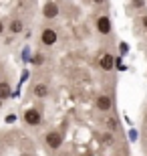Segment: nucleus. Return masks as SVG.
Masks as SVG:
<instances>
[{"instance_id": "nucleus-20", "label": "nucleus", "mask_w": 147, "mask_h": 156, "mask_svg": "<svg viewBox=\"0 0 147 156\" xmlns=\"http://www.w3.org/2000/svg\"><path fill=\"white\" fill-rule=\"evenodd\" d=\"M145 124H147V116H145Z\"/></svg>"}, {"instance_id": "nucleus-3", "label": "nucleus", "mask_w": 147, "mask_h": 156, "mask_svg": "<svg viewBox=\"0 0 147 156\" xmlns=\"http://www.w3.org/2000/svg\"><path fill=\"white\" fill-rule=\"evenodd\" d=\"M24 122L28 124V126H40V122H42V116H40L38 110H34V108H28V110L24 112Z\"/></svg>"}, {"instance_id": "nucleus-17", "label": "nucleus", "mask_w": 147, "mask_h": 156, "mask_svg": "<svg viewBox=\"0 0 147 156\" xmlns=\"http://www.w3.org/2000/svg\"><path fill=\"white\" fill-rule=\"evenodd\" d=\"M2 33H4V23L0 20V35H2Z\"/></svg>"}, {"instance_id": "nucleus-5", "label": "nucleus", "mask_w": 147, "mask_h": 156, "mask_svg": "<svg viewBox=\"0 0 147 156\" xmlns=\"http://www.w3.org/2000/svg\"><path fill=\"white\" fill-rule=\"evenodd\" d=\"M111 29H113V24H111V18L107 14H101L97 18V30L101 35H111Z\"/></svg>"}, {"instance_id": "nucleus-8", "label": "nucleus", "mask_w": 147, "mask_h": 156, "mask_svg": "<svg viewBox=\"0 0 147 156\" xmlns=\"http://www.w3.org/2000/svg\"><path fill=\"white\" fill-rule=\"evenodd\" d=\"M8 30H10L12 35H20L24 30V23L20 20V18H12L10 24H8Z\"/></svg>"}, {"instance_id": "nucleus-11", "label": "nucleus", "mask_w": 147, "mask_h": 156, "mask_svg": "<svg viewBox=\"0 0 147 156\" xmlns=\"http://www.w3.org/2000/svg\"><path fill=\"white\" fill-rule=\"evenodd\" d=\"M105 124H107V128L111 130V132H117V130H119V124H117V120H115V118H107V122H105Z\"/></svg>"}, {"instance_id": "nucleus-12", "label": "nucleus", "mask_w": 147, "mask_h": 156, "mask_svg": "<svg viewBox=\"0 0 147 156\" xmlns=\"http://www.w3.org/2000/svg\"><path fill=\"white\" fill-rule=\"evenodd\" d=\"M42 61H45V55H42V53H38V55L32 59V63H34V65H42Z\"/></svg>"}, {"instance_id": "nucleus-14", "label": "nucleus", "mask_w": 147, "mask_h": 156, "mask_svg": "<svg viewBox=\"0 0 147 156\" xmlns=\"http://www.w3.org/2000/svg\"><path fill=\"white\" fill-rule=\"evenodd\" d=\"M119 49H121V55H125V53L129 51V47H127V43H121V45H119Z\"/></svg>"}, {"instance_id": "nucleus-2", "label": "nucleus", "mask_w": 147, "mask_h": 156, "mask_svg": "<svg viewBox=\"0 0 147 156\" xmlns=\"http://www.w3.org/2000/svg\"><path fill=\"white\" fill-rule=\"evenodd\" d=\"M58 41V35L55 29H42V33H40V43L46 47H52L55 43Z\"/></svg>"}, {"instance_id": "nucleus-6", "label": "nucleus", "mask_w": 147, "mask_h": 156, "mask_svg": "<svg viewBox=\"0 0 147 156\" xmlns=\"http://www.w3.org/2000/svg\"><path fill=\"white\" fill-rule=\"evenodd\" d=\"M99 67H101L103 71H111L115 67V57H113V55H109V53L101 55V59H99Z\"/></svg>"}, {"instance_id": "nucleus-7", "label": "nucleus", "mask_w": 147, "mask_h": 156, "mask_svg": "<svg viewBox=\"0 0 147 156\" xmlns=\"http://www.w3.org/2000/svg\"><path fill=\"white\" fill-rule=\"evenodd\" d=\"M42 16L45 18H57L58 16V6L55 4V2H46L45 6H42Z\"/></svg>"}, {"instance_id": "nucleus-15", "label": "nucleus", "mask_w": 147, "mask_h": 156, "mask_svg": "<svg viewBox=\"0 0 147 156\" xmlns=\"http://www.w3.org/2000/svg\"><path fill=\"white\" fill-rule=\"evenodd\" d=\"M141 27H143V29H145V30H147V14H145V16H143V18H141Z\"/></svg>"}, {"instance_id": "nucleus-18", "label": "nucleus", "mask_w": 147, "mask_h": 156, "mask_svg": "<svg viewBox=\"0 0 147 156\" xmlns=\"http://www.w3.org/2000/svg\"><path fill=\"white\" fill-rule=\"evenodd\" d=\"M93 2H95V4H103V2H105V0H93Z\"/></svg>"}, {"instance_id": "nucleus-4", "label": "nucleus", "mask_w": 147, "mask_h": 156, "mask_svg": "<svg viewBox=\"0 0 147 156\" xmlns=\"http://www.w3.org/2000/svg\"><path fill=\"white\" fill-rule=\"evenodd\" d=\"M95 108L99 112H111V108H113V98L111 95H107V93H103V95H99L95 101Z\"/></svg>"}, {"instance_id": "nucleus-9", "label": "nucleus", "mask_w": 147, "mask_h": 156, "mask_svg": "<svg viewBox=\"0 0 147 156\" xmlns=\"http://www.w3.org/2000/svg\"><path fill=\"white\" fill-rule=\"evenodd\" d=\"M46 95H48V85L46 83L34 85V98H46Z\"/></svg>"}, {"instance_id": "nucleus-1", "label": "nucleus", "mask_w": 147, "mask_h": 156, "mask_svg": "<svg viewBox=\"0 0 147 156\" xmlns=\"http://www.w3.org/2000/svg\"><path fill=\"white\" fill-rule=\"evenodd\" d=\"M45 142H46V146H48L51 150H58V148L62 146V134L58 132V130H51V132H46Z\"/></svg>"}, {"instance_id": "nucleus-19", "label": "nucleus", "mask_w": 147, "mask_h": 156, "mask_svg": "<svg viewBox=\"0 0 147 156\" xmlns=\"http://www.w3.org/2000/svg\"><path fill=\"white\" fill-rule=\"evenodd\" d=\"M0 108H2V98H0Z\"/></svg>"}, {"instance_id": "nucleus-16", "label": "nucleus", "mask_w": 147, "mask_h": 156, "mask_svg": "<svg viewBox=\"0 0 147 156\" xmlns=\"http://www.w3.org/2000/svg\"><path fill=\"white\" fill-rule=\"evenodd\" d=\"M6 122H8V124H10V122H16V116H14V114H12V116H6Z\"/></svg>"}, {"instance_id": "nucleus-21", "label": "nucleus", "mask_w": 147, "mask_h": 156, "mask_svg": "<svg viewBox=\"0 0 147 156\" xmlns=\"http://www.w3.org/2000/svg\"><path fill=\"white\" fill-rule=\"evenodd\" d=\"M0 81H2V79H0Z\"/></svg>"}, {"instance_id": "nucleus-10", "label": "nucleus", "mask_w": 147, "mask_h": 156, "mask_svg": "<svg viewBox=\"0 0 147 156\" xmlns=\"http://www.w3.org/2000/svg\"><path fill=\"white\" fill-rule=\"evenodd\" d=\"M0 98L2 99L12 98V89H10V85H8L6 81H0Z\"/></svg>"}, {"instance_id": "nucleus-13", "label": "nucleus", "mask_w": 147, "mask_h": 156, "mask_svg": "<svg viewBox=\"0 0 147 156\" xmlns=\"http://www.w3.org/2000/svg\"><path fill=\"white\" fill-rule=\"evenodd\" d=\"M131 4L135 6V8H143L145 6V0H131Z\"/></svg>"}]
</instances>
